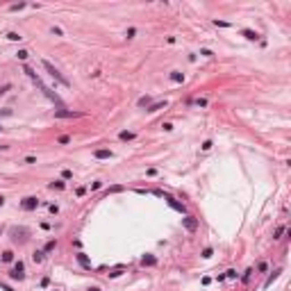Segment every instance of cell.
Wrapping results in <instances>:
<instances>
[{"mask_svg":"<svg viewBox=\"0 0 291 291\" xmlns=\"http://www.w3.org/2000/svg\"><path fill=\"white\" fill-rule=\"evenodd\" d=\"M182 223H184V228H187L189 232H193L198 228V221L193 218V216H187V218H182Z\"/></svg>","mask_w":291,"mask_h":291,"instance_id":"5","label":"cell"},{"mask_svg":"<svg viewBox=\"0 0 291 291\" xmlns=\"http://www.w3.org/2000/svg\"><path fill=\"white\" fill-rule=\"evenodd\" d=\"M2 262H14V252H11V250H5V252H2Z\"/></svg>","mask_w":291,"mask_h":291,"instance_id":"11","label":"cell"},{"mask_svg":"<svg viewBox=\"0 0 291 291\" xmlns=\"http://www.w3.org/2000/svg\"><path fill=\"white\" fill-rule=\"evenodd\" d=\"M134 34H137V30H134V27H130V30H128V39H132Z\"/></svg>","mask_w":291,"mask_h":291,"instance_id":"23","label":"cell"},{"mask_svg":"<svg viewBox=\"0 0 291 291\" xmlns=\"http://www.w3.org/2000/svg\"><path fill=\"white\" fill-rule=\"evenodd\" d=\"M21 207H23V209H27V212H32V209H36V207H39V198H25V200H23V203H21Z\"/></svg>","mask_w":291,"mask_h":291,"instance_id":"2","label":"cell"},{"mask_svg":"<svg viewBox=\"0 0 291 291\" xmlns=\"http://www.w3.org/2000/svg\"><path fill=\"white\" fill-rule=\"evenodd\" d=\"M27 55H30L27 50H18V59H27Z\"/></svg>","mask_w":291,"mask_h":291,"instance_id":"20","label":"cell"},{"mask_svg":"<svg viewBox=\"0 0 291 291\" xmlns=\"http://www.w3.org/2000/svg\"><path fill=\"white\" fill-rule=\"evenodd\" d=\"M9 89H11V84H5V86H2V89H0V96H2V93H7Z\"/></svg>","mask_w":291,"mask_h":291,"instance_id":"24","label":"cell"},{"mask_svg":"<svg viewBox=\"0 0 291 291\" xmlns=\"http://www.w3.org/2000/svg\"><path fill=\"white\" fill-rule=\"evenodd\" d=\"M2 205H5V198H2V196H0V207H2Z\"/></svg>","mask_w":291,"mask_h":291,"instance_id":"27","label":"cell"},{"mask_svg":"<svg viewBox=\"0 0 291 291\" xmlns=\"http://www.w3.org/2000/svg\"><path fill=\"white\" fill-rule=\"evenodd\" d=\"M139 107H150V98H148V96L141 98V100H139Z\"/></svg>","mask_w":291,"mask_h":291,"instance_id":"17","label":"cell"},{"mask_svg":"<svg viewBox=\"0 0 291 291\" xmlns=\"http://www.w3.org/2000/svg\"><path fill=\"white\" fill-rule=\"evenodd\" d=\"M7 39H9V41H21L23 36L18 34V32H9V34H7Z\"/></svg>","mask_w":291,"mask_h":291,"instance_id":"14","label":"cell"},{"mask_svg":"<svg viewBox=\"0 0 291 291\" xmlns=\"http://www.w3.org/2000/svg\"><path fill=\"white\" fill-rule=\"evenodd\" d=\"M171 80H173V82H184V75H182V73H178V71H173V73H171Z\"/></svg>","mask_w":291,"mask_h":291,"instance_id":"9","label":"cell"},{"mask_svg":"<svg viewBox=\"0 0 291 291\" xmlns=\"http://www.w3.org/2000/svg\"><path fill=\"white\" fill-rule=\"evenodd\" d=\"M166 203H168L175 212H180V214H184V212H187V209H184V205H182V203H178V200H175V198H171V196H166Z\"/></svg>","mask_w":291,"mask_h":291,"instance_id":"4","label":"cell"},{"mask_svg":"<svg viewBox=\"0 0 291 291\" xmlns=\"http://www.w3.org/2000/svg\"><path fill=\"white\" fill-rule=\"evenodd\" d=\"M61 178H64V180H71V178H73V173H71V171H64V173H61Z\"/></svg>","mask_w":291,"mask_h":291,"instance_id":"21","label":"cell"},{"mask_svg":"<svg viewBox=\"0 0 291 291\" xmlns=\"http://www.w3.org/2000/svg\"><path fill=\"white\" fill-rule=\"evenodd\" d=\"M141 264H143V266H153V264H157V259H155L153 255H148V257H143V259H141Z\"/></svg>","mask_w":291,"mask_h":291,"instance_id":"8","label":"cell"},{"mask_svg":"<svg viewBox=\"0 0 291 291\" xmlns=\"http://www.w3.org/2000/svg\"><path fill=\"white\" fill-rule=\"evenodd\" d=\"M23 271H25V268H23V264H21V262H18L16 266H14V271H11V280H23V277H25V275H23Z\"/></svg>","mask_w":291,"mask_h":291,"instance_id":"3","label":"cell"},{"mask_svg":"<svg viewBox=\"0 0 291 291\" xmlns=\"http://www.w3.org/2000/svg\"><path fill=\"white\" fill-rule=\"evenodd\" d=\"M118 137L123 139V141H130V139H134V132H128V130H125V132H121Z\"/></svg>","mask_w":291,"mask_h":291,"instance_id":"12","label":"cell"},{"mask_svg":"<svg viewBox=\"0 0 291 291\" xmlns=\"http://www.w3.org/2000/svg\"><path fill=\"white\" fill-rule=\"evenodd\" d=\"M203 257H212V248H205V250H203Z\"/></svg>","mask_w":291,"mask_h":291,"instance_id":"26","label":"cell"},{"mask_svg":"<svg viewBox=\"0 0 291 291\" xmlns=\"http://www.w3.org/2000/svg\"><path fill=\"white\" fill-rule=\"evenodd\" d=\"M55 246H57V241H48V243H46V248H43V252H50V250H55Z\"/></svg>","mask_w":291,"mask_h":291,"instance_id":"16","label":"cell"},{"mask_svg":"<svg viewBox=\"0 0 291 291\" xmlns=\"http://www.w3.org/2000/svg\"><path fill=\"white\" fill-rule=\"evenodd\" d=\"M50 189H64V182H61V180L52 182V184H50Z\"/></svg>","mask_w":291,"mask_h":291,"instance_id":"18","label":"cell"},{"mask_svg":"<svg viewBox=\"0 0 291 291\" xmlns=\"http://www.w3.org/2000/svg\"><path fill=\"white\" fill-rule=\"evenodd\" d=\"M118 191H123V187H121V184H116V187H109V193H118Z\"/></svg>","mask_w":291,"mask_h":291,"instance_id":"19","label":"cell"},{"mask_svg":"<svg viewBox=\"0 0 291 291\" xmlns=\"http://www.w3.org/2000/svg\"><path fill=\"white\" fill-rule=\"evenodd\" d=\"M243 34H246V39H259V34L252 32V30H243Z\"/></svg>","mask_w":291,"mask_h":291,"instance_id":"15","label":"cell"},{"mask_svg":"<svg viewBox=\"0 0 291 291\" xmlns=\"http://www.w3.org/2000/svg\"><path fill=\"white\" fill-rule=\"evenodd\" d=\"M77 262H80V264H82V266H86V268L91 266V262H89V257H86L84 252H77Z\"/></svg>","mask_w":291,"mask_h":291,"instance_id":"7","label":"cell"},{"mask_svg":"<svg viewBox=\"0 0 291 291\" xmlns=\"http://www.w3.org/2000/svg\"><path fill=\"white\" fill-rule=\"evenodd\" d=\"M43 255H46V252H43V250H36L34 255H32V259H34L36 264H39V262H43Z\"/></svg>","mask_w":291,"mask_h":291,"instance_id":"13","label":"cell"},{"mask_svg":"<svg viewBox=\"0 0 291 291\" xmlns=\"http://www.w3.org/2000/svg\"><path fill=\"white\" fill-rule=\"evenodd\" d=\"M43 68L48 71V73H50V75L55 77V80H59V82H61V84H64V86H68V80H66V77L61 75V73H59V71H57V68H55V66H52L50 61H46V59H43Z\"/></svg>","mask_w":291,"mask_h":291,"instance_id":"1","label":"cell"},{"mask_svg":"<svg viewBox=\"0 0 291 291\" xmlns=\"http://www.w3.org/2000/svg\"><path fill=\"white\" fill-rule=\"evenodd\" d=\"M162 107H166V100H162V103H155L148 107V111H157V109H162Z\"/></svg>","mask_w":291,"mask_h":291,"instance_id":"10","label":"cell"},{"mask_svg":"<svg viewBox=\"0 0 291 291\" xmlns=\"http://www.w3.org/2000/svg\"><path fill=\"white\" fill-rule=\"evenodd\" d=\"M68 141H71V137H66V134H64V137H59V143H61V146L68 143Z\"/></svg>","mask_w":291,"mask_h":291,"instance_id":"22","label":"cell"},{"mask_svg":"<svg viewBox=\"0 0 291 291\" xmlns=\"http://www.w3.org/2000/svg\"><path fill=\"white\" fill-rule=\"evenodd\" d=\"M0 130H2V125H0Z\"/></svg>","mask_w":291,"mask_h":291,"instance_id":"29","label":"cell"},{"mask_svg":"<svg viewBox=\"0 0 291 291\" xmlns=\"http://www.w3.org/2000/svg\"><path fill=\"white\" fill-rule=\"evenodd\" d=\"M0 116H11V109H0Z\"/></svg>","mask_w":291,"mask_h":291,"instance_id":"25","label":"cell"},{"mask_svg":"<svg viewBox=\"0 0 291 291\" xmlns=\"http://www.w3.org/2000/svg\"><path fill=\"white\" fill-rule=\"evenodd\" d=\"M93 157H96V159H109L111 150H109V148H100V150H96V153H93Z\"/></svg>","mask_w":291,"mask_h":291,"instance_id":"6","label":"cell"},{"mask_svg":"<svg viewBox=\"0 0 291 291\" xmlns=\"http://www.w3.org/2000/svg\"><path fill=\"white\" fill-rule=\"evenodd\" d=\"M89 291H100V289H96V287H93V289H89Z\"/></svg>","mask_w":291,"mask_h":291,"instance_id":"28","label":"cell"}]
</instances>
